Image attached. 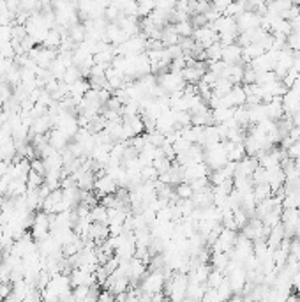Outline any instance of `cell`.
Wrapping results in <instances>:
<instances>
[{
    "mask_svg": "<svg viewBox=\"0 0 300 302\" xmlns=\"http://www.w3.org/2000/svg\"><path fill=\"white\" fill-rule=\"evenodd\" d=\"M69 37L73 39L75 45H81L85 39H87V30H85L83 23H76L69 28Z\"/></svg>",
    "mask_w": 300,
    "mask_h": 302,
    "instance_id": "6",
    "label": "cell"
},
{
    "mask_svg": "<svg viewBox=\"0 0 300 302\" xmlns=\"http://www.w3.org/2000/svg\"><path fill=\"white\" fill-rule=\"evenodd\" d=\"M175 32L180 37H193L194 28H193V25H191V22H180L175 25Z\"/></svg>",
    "mask_w": 300,
    "mask_h": 302,
    "instance_id": "11",
    "label": "cell"
},
{
    "mask_svg": "<svg viewBox=\"0 0 300 302\" xmlns=\"http://www.w3.org/2000/svg\"><path fill=\"white\" fill-rule=\"evenodd\" d=\"M244 69H246V66H242V64H237V66H226V69L223 71L221 78H226V80L233 85V87L235 85H242Z\"/></svg>",
    "mask_w": 300,
    "mask_h": 302,
    "instance_id": "2",
    "label": "cell"
},
{
    "mask_svg": "<svg viewBox=\"0 0 300 302\" xmlns=\"http://www.w3.org/2000/svg\"><path fill=\"white\" fill-rule=\"evenodd\" d=\"M43 184H44V177H41V175H37L35 172L30 170V174L26 177V187L28 189H39Z\"/></svg>",
    "mask_w": 300,
    "mask_h": 302,
    "instance_id": "12",
    "label": "cell"
},
{
    "mask_svg": "<svg viewBox=\"0 0 300 302\" xmlns=\"http://www.w3.org/2000/svg\"><path fill=\"white\" fill-rule=\"evenodd\" d=\"M90 221L92 223H102V225H108V210L106 207H102L101 203L96 205L94 209H90Z\"/></svg>",
    "mask_w": 300,
    "mask_h": 302,
    "instance_id": "7",
    "label": "cell"
},
{
    "mask_svg": "<svg viewBox=\"0 0 300 302\" xmlns=\"http://www.w3.org/2000/svg\"><path fill=\"white\" fill-rule=\"evenodd\" d=\"M223 62L226 66H237L242 64V48L235 43V45L223 46Z\"/></svg>",
    "mask_w": 300,
    "mask_h": 302,
    "instance_id": "1",
    "label": "cell"
},
{
    "mask_svg": "<svg viewBox=\"0 0 300 302\" xmlns=\"http://www.w3.org/2000/svg\"><path fill=\"white\" fill-rule=\"evenodd\" d=\"M205 53H207L208 62H217V60H223V45H221V43H214L210 48L205 50Z\"/></svg>",
    "mask_w": 300,
    "mask_h": 302,
    "instance_id": "8",
    "label": "cell"
},
{
    "mask_svg": "<svg viewBox=\"0 0 300 302\" xmlns=\"http://www.w3.org/2000/svg\"><path fill=\"white\" fill-rule=\"evenodd\" d=\"M286 152H288V157H290V159H293V161L300 159V142L293 143Z\"/></svg>",
    "mask_w": 300,
    "mask_h": 302,
    "instance_id": "14",
    "label": "cell"
},
{
    "mask_svg": "<svg viewBox=\"0 0 300 302\" xmlns=\"http://www.w3.org/2000/svg\"><path fill=\"white\" fill-rule=\"evenodd\" d=\"M175 195L178 200H191L194 191H193V187H191V184L182 182V184H178V186H175Z\"/></svg>",
    "mask_w": 300,
    "mask_h": 302,
    "instance_id": "9",
    "label": "cell"
},
{
    "mask_svg": "<svg viewBox=\"0 0 300 302\" xmlns=\"http://www.w3.org/2000/svg\"><path fill=\"white\" fill-rule=\"evenodd\" d=\"M2 302H5V301H2Z\"/></svg>",
    "mask_w": 300,
    "mask_h": 302,
    "instance_id": "15",
    "label": "cell"
},
{
    "mask_svg": "<svg viewBox=\"0 0 300 302\" xmlns=\"http://www.w3.org/2000/svg\"><path fill=\"white\" fill-rule=\"evenodd\" d=\"M252 196H254L256 203H260V201L267 200V198H272L274 193L269 184H258V186L252 187Z\"/></svg>",
    "mask_w": 300,
    "mask_h": 302,
    "instance_id": "5",
    "label": "cell"
},
{
    "mask_svg": "<svg viewBox=\"0 0 300 302\" xmlns=\"http://www.w3.org/2000/svg\"><path fill=\"white\" fill-rule=\"evenodd\" d=\"M30 170H32V172H35L37 175H41V177H44V175H46V166H44V161L41 159V157L30 161Z\"/></svg>",
    "mask_w": 300,
    "mask_h": 302,
    "instance_id": "13",
    "label": "cell"
},
{
    "mask_svg": "<svg viewBox=\"0 0 300 302\" xmlns=\"http://www.w3.org/2000/svg\"><path fill=\"white\" fill-rule=\"evenodd\" d=\"M258 159L256 157H249L246 156L242 161L237 163V175H244V177H251L254 174V170L258 168Z\"/></svg>",
    "mask_w": 300,
    "mask_h": 302,
    "instance_id": "3",
    "label": "cell"
},
{
    "mask_svg": "<svg viewBox=\"0 0 300 302\" xmlns=\"http://www.w3.org/2000/svg\"><path fill=\"white\" fill-rule=\"evenodd\" d=\"M229 263V254L228 253H212L210 254V267L214 271H219L225 274L226 267Z\"/></svg>",
    "mask_w": 300,
    "mask_h": 302,
    "instance_id": "4",
    "label": "cell"
},
{
    "mask_svg": "<svg viewBox=\"0 0 300 302\" xmlns=\"http://www.w3.org/2000/svg\"><path fill=\"white\" fill-rule=\"evenodd\" d=\"M152 166H154L155 172H157L159 175H163V174H168V172L172 170V161L168 159V157H159V159H154Z\"/></svg>",
    "mask_w": 300,
    "mask_h": 302,
    "instance_id": "10",
    "label": "cell"
}]
</instances>
